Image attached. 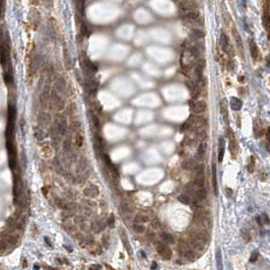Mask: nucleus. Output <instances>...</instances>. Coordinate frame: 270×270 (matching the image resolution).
Masks as SVG:
<instances>
[{
  "mask_svg": "<svg viewBox=\"0 0 270 270\" xmlns=\"http://www.w3.org/2000/svg\"><path fill=\"white\" fill-rule=\"evenodd\" d=\"M262 20H263V25L267 31V33H269V28H270V13H269V0H265L262 5Z\"/></svg>",
  "mask_w": 270,
  "mask_h": 270,
  "instance_id": "obj_1",
  "label": "nucleus"
},
{
  "mask_svg": "<svg viewBox=\"0 0 270 270\" xmlns=\"http://www.w3.org/2000/svg\"><path fill=\"white\" fill-rule=\"evenodd\" d=\"M228 139H230V152L232 155H233L234 158H236L237 153L239 152V145H238L234 131L231 128H228Z\"/></svg>",
  "mask_w": 270,
  "mask_h": 270,
  "instance_id": "obj_2",
  "label": "nucleus"
},
{
  "mask_svg": "<svg viewBox=\"0 0 270 270\" xmlns=\"http://www.w3.org/2000/svg\"><path fill=\"white\" fill-rule=\"evenodd\" d=\"M50 98H51V105L54 107L55 110H58V111L63 110V108H64V106H65L64 101L62 100V98H61L55 91L51 92Z\"/></svg>",
  "mask_w": 270,
  "mask_h": 270,
  "instance_id": "obj_3",
  "label": "nucleus"
},
{
  "mask_svg": "<svg viewBox=\"0 0 270 270\" xmlns=\"http://www.w3.org/2000/svg\"><path fill=\"white\" fill-rule=\"evenodd\" d=\"M158 253L161 255V257L165 260H170L172 258V251L171 249L164 243H158L156 246Z\"/></svg>",
  "mask_w": 270,
  "mask_h": 270,
  "instance_id": "obj_4",
  "label": "nucleus"
},
{
  "mask_svg": "<svg viewBox=\"0 0 270 270\" xmlns=\"http://www.w3.org/2000/svg\"><path fill=\"white\" fill-rule=\"evenodd\" d=\"M219 44H220V47H222V49L225 52H226L228 55H231V51L232 50V47L230 46V42H228V36L225 34V33H222V35H220V38H219Z\"/></svg>",
  "mask_w": 270,
  "mask_h": 270,
  "instance_id": "obj_5",
  "label": "nucleus"
},
{
  "mask_svg": "<svg viewBox=\"0 0 270 270\" xmlns=\"http://www.w3.org/2000/svg\"><path fill=\"white\" fill-rule=\"evenodd\" d=\"M66 129H67V122H66V119L64 117H59L56 122V130L57 133H59L60 135H64L66 132Z\"/></svg>",
  "mask_w": 270,
  "mask_h": 270,
  "instance_id": "obj_6",
  "label": "nucleus"
},
{
  "mask_svg": "<svg viewBox=\"0 0 270 270\" xmlns=\"http://www.w3.org/2000/svg\"><path fill=\"white\" fill-rule=\"evenodd\" d=\"M232 32H233V37L235 39V42H236L237 44V48L238 50H239V52L241 53V55H242V57H244V46H243V41H242V38H241L240 34L238 33L237 28H233V30H232Z\"/></svg>",
  "mask_w": 270,
  "mask_h": 270,
  "instance_id": "obj_7",
  "label": "nucleus"
},
{
  "mask_svg": "<svg viewBox=\"0 0 270 270\" xmlns=\"http://www.w3.org/2000/svg\"><path fill=\"white\" fill-rule=\"evenodd\" d=\"M249 47H250V53L253 60H258V58H259V49H258V46L253 40H250Z\"/></svg>",
  "mask_w": 270,
  "mask_h": 270,
  "instance_id": "obj_8",
  "label": "nucleus"
},
{
  "mask_svg": "<svg viewBox=\"0 0 270 270\" xmlns=\"http://www.w3.org/2000/svg\"><path fill=\"white\" fill-rule=\"evenodd\" d=\"M230 106H231V109L234 110V111H240V110L242 109L243 103L239 98L232 97L230 100Z\"/></svg>",
  "mask_w": 270,
  "mask_h": 270,
  "instance_id": "obj_9",
  "label": "nucleus"
},
{
  "mask_svg": "<svg viewBox=\"0 0 270 270\" xmlns=\"http://www.w3.org/2000/svg\"><path fill=\"white\" fill-rule=\"evenodd\" d=\"M192 108H193L194 113H196V114H201V113H203L206 110L207 106H206V103L204 101H198L194 104Z\"/></svg>",
  "mask_w": 270,
  "mask_h": 270,
  "instance_id": "obj_10",
  "label": "nucleus"
},
{
  "mask_svg": "<svg viewBox=\"0 0 270 270\" xmlns=\"http://www.w3.org/2000/svg\"><path fill=\"white\" fill-rule=\"evenodd\" d=\"M225 139L220 136L219 139H218V158H217V159H218L219 162H222L223 155H225Z\"/></svg>",
  "mask_w": 270,
  "mask_h": 270,
  "instance_id": "obj_11",
  "label": "nucleus"
},
{
  "mask_svg": "<svg viewBox=\"0 0 270 270\" xmlns=\"http://www.w3.org/2000/svg\"><path fill=\"white\" fill-rule=\"evenodd\" d=\"M212 186L214 195H218V187H217V180H216V167L215 165H212Z\"/></svg>",
  "mask_w": 270,
  "mask_h": 270,
  "instance_id": "obj_12",
  "label": "nucleus"
},
{
  "mask_svg": "<svg viewBox=\"0 0 270 270\" xmlns=\"http://www.w3.org/2000/svg\"><path fill=\"white\" fill-rule=\"evenodd\" d=\"M191 237L195 238V239L200 241V242H202L203 244H204L206 242V240H207V237H206V235L204 233H202V232H200V231H193V232H191Z\"/></svg>",
  "mask_w": 270,
  "mask_h": 270,
  "instance_id": "obj_13",
  "label": "nucleus"
},
{
  "mask_svg": "<svg viewBox=\"0 0 270 270\" xmlns=\"http://www.w3.org/2000/svg\"><path fill=\"white\" fill-rule=\"evenodd\" d=\"M195 167V162L192 158H187L185 161H183L182 162V168L186 171H191L194 169Z\"/></svg>",
  "mask_w": 270,
  "mask_h": 270,
  "instance_id": "obj_14",
  "label": "nucleus"
},
{
  "mask_svg": "<svg viewBox=\"0 0 270 270\" xmlns=\"http://www.w3.org/2000/svg\"><path fill=\"white\" fill-rule=\"evenodd\" d=\"M220 112L222 114V117L225 119V121L228 123V106H226V100H223L220 102Z\"/></svg>",
  "mask_w": 270,
  "mask_h": 270,
  "instance_id": "obj_15",
  "label": "nucleus"
},
{
  "mask_svg": "<svg viewBox=\"0 0 270 270\" xmlns=\"http://www.w3.org/2000/svg\"><path fill=\"white\" fill-rule=\"evenodd\" d=\"M206 196H207V192H206V190L202 187L197 190V192L194 194L193 197H195L197 201H202V200H204L206 198Z\"/></svg>",
  "mask_w": 270,
  "mask_h": 270,
  "instance_id": "obj_16",
  "label": "nucleus"
},
{
  "mask_svg": "<svg viewBox=\"0 0 270 270\" xmlns=\"http://www.w3.org/2000/svg\"><path fill=\"white\" fill-rule=\"evenodd\" d=\"M51 122V117L50 115L47 114V113H42V114L40 115L39 117V123L41 124V125H44V126H47L50 124Z\"/></svg>",
  "mask_w": 270,
  "mask_h": 270,
  "instance_id": "obj_17",
  "label": "nucleus"
},
{
  "mask_svg": "<svg viewBox=\"0 0 270 270\" xmlns=\"http://www.w3.org/2000/svg\"><path fill=\"white\" fill-rule=\"evenodd\" d=\"M85 195H88V196H92V197L98 196V188L97 187V186L92 185L89 188L85 189Z\"/></svg>",
  "mask_w": 270,
  "mask_h": 270,
  "instance_id": "obj_18",
  "label": "nucleus"
},
{
  "mask_svg": "<svg viewBox=\"0 0 270 270\" xmlns=\"http://www.w3.org/2000/svg\"><path fill=\"white\" fill-rule=\"evenodd\" d=\"M121 239H122V242H123V244H124V246H125L127 252H128L130 255H132V251H131V247H130V243H129L128 239H127L126 234L124 233V232H121Z\"/></svg>",
  "mask_w": 270,
  "mask_h": 270,
  "instance_id": "obj_19",
  "label": "nucleus"
},
{
  "mask_svg": "<svg viewBox=\"0 0 270 270\" xmlns=\"http://www.w3.org/2000/svg\"><path fill=\"white\" fill-rule=\"evenodd\" d=\"M134 222H137V223H145V222H149V217L147 215H145V214H141V213H138L136 214L135 217H134Z\"/></svg>",
  "mask_w": 270,
  "mask_h": 270,
  "instance_id": "obj_20",
  "label": "nucleus"
},
{
  "mask_svg": "<svg viewBox=\"0 0 270 270\" xmlns=\"http://www.w3.org/2000/svg\"><path fill=\"white\" fill-rule=\"evenodd\" d=\"M56 88L58 89V92H65L66 91V82L65 80L63 79V78H59L57 81H56Z\"/></svg>",
  "mask_w": 270,
  "mask_h": 270,
  "instance_id": "obj_21",
  "label": "nucleus"
},
{
  "mask_svg": "<svg viewBox=\"0 0 270 270\" xmlns=\"http://www.w3.org/2000/svg\"><path fill=\"white\" fill-rule=\"evenodd\" d=\"M198 189H199V187L195 184V183H189V184L186 186V190H187V192L190 193V195H192V196H194V194L197 192Z\"/></svg>",
  "mask_w": 270,
  "mask_h": 270,
  "instance_id": "obj_22",
  "label": "nucleus"
},
{
  "mask_svg": "<svg viewBox=\"0 0 270 270\" xmlns=\"http://www.w3.org/2000/svg\"><path fill=\"white\" fill-rule=\"evenodd\" d=\"M161 238L165 244H174V243H175V239H174V237L169 233H162Z\"/></svg>",
  "mask_w": 270,
  "mask_h": 270,
  "instance_id": "obj_23",
  "label": "nucleus"
},
{
  "mask_svg": "<svg viewBox=\"0 0 270 270\" xmlns=\"http://www.w3.org/2000/svg\"><path fill=\"white\" fill-rule=\"evenodd\" d=\"M215 259L217 263V269L222 270L223 268V266H222V251H220V249H217L216 250Z\"/></svg>",
  "mask_w": 270,
  "mask_h": 270,
  "instance_id": "obj_24",
  "label": "nucleus"
},
{
  "mask_svg": "<svg viewBox=\"0 0 270 270\" xmlns=\"http://www.w3.org/2000/svg\"><path fill=\"white\" fill-rule=\"evenodd\" d=\"M194 183H195L199 188H202L203 186H204V176H203V174H196Z\"/></svg>",
  "mask_w": 270,
  "mask_h": 270,
  "instance_id": "obj_25",
  "label": "nucleus"
},
{
  "mask_svg": "<svg viewBox=\"0 0 270 270\" xmlns=\"http://www.w3.org/2000/svg\"><path fill=\"white\" fill-rule=\"evenodd\" d=\"M75 2V7H76L77 11L79 14L82 15L83 13V8H85V0H74Z\"/></svg>",
  "mask_w": 270,
  "mask_h": 270,
  "instance_id": "obj_26",
  "label": "nucleus"
},
{
  "mask_svg": "<svg viewBox=\"0 0 270 270\" xmlns=\"http://www.w3.org/2000/svg\"><path fill=\"white\" fill-rule=\"evenodd\" d=\"M190 245L194 247L195 249H200L201 247L203 246V243L200 242V241H198L197 239H195V238H190Z\"/></svg>",
  "mask_w": 270,
  "mask_h": 270,
  "instance_id": "obj_27",
  "label": "nucleus"
},
{
  "mask_svg": "<svg viewBox=\"0 0 270 270\" xmlns=\"http://www.w3.org/2000/svg\"><path fill=\"white\" fill-rule=\"evenodd\" d=\"M205 149H206V144L205 143H201L198 147V152H197V156H198L199 159L203 158L205 153Z\"/></svg>",
  "mask_w": 270,
  "mask_h": 270,
  "instance_id": "obj_28",
  "label": "nucleus"
},
{
  "mask_svg": "<svg viewBox=\"0 0 270 270\" xmlns=\"http://www.w3.org/2000/svg\"><path fill=\"white\" fill-rule=\"evenodd\" d=\"M34 135H35V137H36L39 141L43 140V138H44V132H43V130L41 129V128H39V127H36V128H35Z\"/></svg>",
  "mask_w": 270,
  "mask_h": 270,
  "instance_id": "obj_29",
  "label": "nucleus"
},
{
  "mask_svg": "<svg viewBox=\"0 0 270 270\" xmlns=\"http://www.w3.org/2000/svg\"><path fill=\"white\" fill-rule=\"evenodd\" d=\"M14 116H15V107L13 105H9L8 106V120L13 121Z\"/></svg>",
  "mask_w": 270,
  "mask_h": 270,
  "instance_id": "obj_30",
  "label": "nucleus"
},
{
  "mask_svg": "<svg viewBox=\"0 0 270 270\" xmlns=\"http://www.w3.org/2000/svg\"><path fill=\"white\" fill-rule=\"evenodd\" d=\"M85 68L88 69L89 72L97 71V66H95L94 63H92L89 60H85Z\"/></svg>",
  "mask_w": 270,
  "mask_h": 270,
  "instance_id": "obj_31",
  "label": "nucleus"
},
{
  "mask_svg": "<svg viewBox=\"0 0 270 270\" xmlns=\"http://www.w3.org/2000/svg\"><path fill=\"white\" fill-rule=\"evenodd\" d=\"M178 200L181 203H183V204H190V202H191L190 197L187 195H184V194H183V195H180L178 197Z\"/></svg>",
  "mask_w": 270,
  "mask_h": 270,
  "instance_id": "obj_32",
  "label": "nucleus"
},
{
  "mask_svg": "<svg viewBox=\"0 0 270 270\" xmlns=\"http://www.w3.org/2000/svg\"><path fill=\"white\" fill-rule=\"evenodd\" d=\"M133 228H134V231L137 232V233H143L145 231V226L143 225H141V223H137V222H135L134 225H133Z\"/></svg>",
  "mask_w": 270,
  "mask_h": 270,
  "instance_id": "obj_33",
  "label": "nucleus"
},
{
  "mask_svg": "<svg viewBox=\"0 0 270 270\" xmlns=\"http://www.w3.org/2000/svg\"><path fill=\"white\" fill-rule=\"evenodd\" d=\"M63 149H64L65 152H70V150H71V141H70V139H66V140L64 141V143H63Z\"/></svg>",
  "mask_w": 270,
  "mask_h": 270,
  "instance_id": "obj_34",
  "label": "nucleus"
},
{
  "mask_svg": "<svg viewBox=\"0 0 270 270\" xmlns=\"http://www.w3.org/2000/svg\"><path fill=\"white\" fill-rule=\"evenodd\" d=\"M121 208H122V210H123L125 213H131L132 212V208L130 207V206L127 204V203L122 202L121 203Z\"/></svg>",
  "mask_w": 270,
  "mask_h": 270,
  "instance_id": "obj_35",
  "label": "nucleus"
},
{
  "mask_svg": "<svg viewBox=\"0 0 270 270\" xmlns=\"http://www.w3.org/2000/svg\"><path fill=\"white\" fill-rule=\"evenodd\" d=\"M254 169H255V158L254 156H251L250 162H249V165H248V171L250 173H253Z\"/></svg>",
  "mask_w": 270,
  "mask_h": 270,
  "instance_id": "obj_36",
  "label": "nucleus"
},
{
  "mask_svg": "<svg viewBox=\"0 0 270 270\" xmlns=\"http://www.w3.org/2000/svg\"><path fill=\"white\" fill-rule=\"evenodd\" d=\"M4 80H5V82L7 83V85H10V83H12V81H13V77H12V75H11V73H9V72H6V73L4 74Z\"/></svg>",
  "mask_w": 270,
  "mask_h": 270,
  "instance_id": "obj_37",
  "label": "nucleus"
},
{
  "mask_svg": "<svg viewBox=\"0 0 270 270\" xmlns=\"http://www.w3.org/2000/svg\"><path fill=\"white\" fill-rule=\"evenodd\" d=\"M91 117H92V125H94L97 129H98V128H100V123H98V117L95 115H94V114H92Z\"/></svg>",
  "mask_w": 270,
  "mask_h": 270,
  "instance_id": "obj_38",
  "label": "nucleus"
},
{
  "mask_svg": "<svg viewBox=\"0 0 270 270\" xmlns=\"http://www.w3.org/2000/svg\"><path fill=\"white\" fill-rule=\"evenodd\" d=\"M195 174H203L204 173V165H195Z\"/></svg>",
  "mask_w": 270,
  "mask_h": 270,
  "instance_id": "obj_39",
  "label": "nucleus"
},
{
  "mask_svg": "<svg viewBox=\"0 0 270 270\" xmlns=\"http://www.w3.org/2000/svg\"><path fill=\"white\" fill-rule=\"evenodd\" d=\"M192 36H193V38L194 39H201V38L203 37V33L201 31H198V30H195V31H193V33H192Z\"/></svg>",
  "mask_w": 270,
  "mask_h": 270,
  "instance_id": "obj_40",
  "label": "nucleus"
},
{
  "mask_svg": "<svg viewBox=\"0 0 270 270\" xmlns=\"http://www.w3.org/2000/svg\"><path fill=\"white\" fill-rule=\"evenodd\" d=\"M75 144L78 147H80L82 145V136L80 134H76V136H75Z\"/></svg>",
  "mask_w": 270,
  "mask_h": 270,
  "instance_id": "obj_41",
  "label": "nucleus"
},
{
  "mask_svg": "<svg viewBox=\"0 0 270 270\" xmlns=\"http://www.w3.org/2000/svg\"><path fill=\"white\" fill-rule=\"evenodd\" d=\"M103 159H104V162H105V164L108 165L109 168L113 165L111 158H110V156L108 155H106V153H105V155H103Z\"/></svg>",
  "mask_w": 270,
  "mask_h": 270,
  "instance_id": "obj_42",
  "label": "nucleus"
},
{
  "mask_svg": "<svg viewBox=\"0 0 270 270\" xmlns=\"http://www.w3.org/2000/svg\"><path fill=\"white\" fill-rule=\"evenodd\" d=\"M114 223H115V218H114V215L113 214H111L108 219V225L110 228H114Z\"/></svg>",
  "mask_w": 270,
  "mask_h": 270,
  "instance_id": "obj_43",
  "label": "nucleus"
},
{
  "mask_svg": "<svg viewBox=\"0 0 270 270\" xmlns=\"http://www.w3.org/2000/svg\"><path fill=\"white\" fill-rule=\"evenodd\" d=\"M258 255H259V253H258V252L256 251V252H253V253H252V255H251V257H250V262H255V261L257 260V258H258Z\"/></svg>",
  "mask_w": 270,
  "mask_h": 270,
  "instance_id": "obj_44",
  "label": "nucleus"
},
{
  "mask_svg": "<svg viewBox=\"0 0 270 270\" xmlns=\"http://www.w3.org/2000/svg\"><path fill=\"white\" fill-rule=\"evenodd\" d=\"M197 132H198V136H199V137L201 138V139H204V138L206 137V133H205V131H204V130H203V129H199Z\"/></svg>",
  "mask_w": 270,
  "mask_h": 270,
  "instance_id": "obj_45",
  "label": "nucleus"
},
{
  "mask_svg": "<svg viewBox=\"0 0 270 270\" xmlns=\"http://www.w3.org/2000/svg\"><path fill=\"white\" fill-rule=\"evenodd\" d=\"M152 225L155 228H159V225H159V222H158V219H153V220H152Z\"/></svg>",
  "mask_w": 270,
  "mask_h": 270,
  "instance_id": "obj_46",
  "label": "nucleus"
},
{
  "mask_svg": "<svg viewBox=\"0 0 270 270\" xmlns=\"http://www.w3.org/2000/svg\"><path fill=\"white\" fill-rule=\"evenodd\" d=\"M262 217H263V222L269 223V218H268V216H267V214H266V213H263V214H262Z\"/></svg>",
  "mask_w": 270,
  "mask_h": 270,
  "instance_id": "obj_47",
  "label": "nucleus"
},
{
  "mask_svg": "<svg viewBox=\"0 0 270 270\" xmlns=\"http://www.w3.org/2000/svg\"><path fill=\"white\" fill-rule=\"evenodd\" d=\"M256 220L258 222V225H263V223H262L263 222L260 219V216H257V217H256Z\"/></svg>",
  "mask_w": 270,
  "mask_h": 270,
  "instance_id": "obj_48",
  "label": "nucleus"
},
{
  "mask_svg": "<svg viewBox=\"0 0 270 270\" xmlns=\"http://www.w3.org/2000/svg\"><path fill=\"white\" fill-rule=\"evenodd\" d=\"M102 267H101V265H92V266H91V269H101Z\"/></svg>",
  "mask_w": 270,
  "mask_h": 270,
  "instance_id": "obj_49",
  "label": "nucleus"
},
{
  "mask_svg": "<svg viewBox=\"0 0 270 270\" xmlns=\"http://www.w3.org/2000/svg\"><path fill=\"white\" fill-rule=\"evenodd\" d=\"M155 268H158V263H156V262H152V269H155Z\"/></svg>",
  "mask_w": 270,
  "mask_h": 270,
  "instance_id": "obj_50",
  "label": "nucleus"
},
{
  "mask_svg": "<svg viewBox=\"0 0 270 270\" xmlns=\"http://www.w3.org/2000/svg\"><path fill=\"white\" fill-rule=\"evenodd\" d=\"M43 1H44V3L49 4V3H52V1H53V0H43Z\"/></svg>",
  "mask_w": 270,
  "mask_h": 270,
  "instance_id": "obj_51",
  "label": "nucleus"
},
{
  "mask_svg": "<svg viewBox=\"0 0 270 270\" xmlns=\"http://www.w3.org/2000/svg\"><path fill=\"white\" fill-rule=\"evenodd\" d=\"M45 241H46V243H47V244H48V245H49V246H50V247H52V244H51L50 242H49L48 238H45Z\"/></svg>",
  "mask_w": 270,
  "mask_h": 270,
  "instance_id": "obj_52",
  "label": "nucleus"
}]
</instances>
